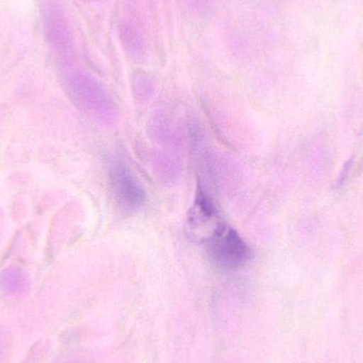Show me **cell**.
<instances>
[{"label": "cell", "mask_w": 363, "mask_h": 363, "mask_svg": "<svg viewBox=\"0 0 363 363\" xmlns=\"http://www.w3.org/2000/svg\"><path fill=\"white\" fill-rule=\"evenodd\" d=\"M204 243L209 260L220 270H238L251 259L249 245L234 228L223 222Z\"/></svg>", "instance_id": "1"}, {"label": "cell", "mask_w": 363, "mask_h": 363, "mask_svg": "<svg viewBox=\"0 0 363 363\" xmlns=\"http://www.w3.org/2000/svg\"><path fill=\"white\" fill-rule=\"evenodd\" d=\"M72 93L79 106L104 125L117 121V108L104 87L86 74H78L72 81Z\"/></svg>", "instance_id": "2"}, {"label": "cell", "mask_w": 363, "mask_h": 363, "mask_svg": "<svg viewBox=\"0 0 363 363\" xmlns=\"http://www.w3.org/2000/svg\"><path fill=\"white\" fill-rule=\"evenodd\" d=\"M108 179L113 198L123 213H134L146 203V191L125 162H111Z\"/></svg>", "instance_id": "3"}, {"label": "cell", "mask_w": 363, "mask_h": 363, "mask_svg": "<svg viewBox=\"0 0 363 363\" xmlns=\"http://www.w3.org/2000/svg\"><path fill=\"white\" fill-rule=\"evenodd\" d=\"M221 223L215 203L208 192L199 185L196 200L187 218L188 234L191 238L204 242Z\"/></svg>", "instance_id": "4"}, {"label": "cell", "mask_w": 363, "mask_h": 363, "mask_svg": "<svg viewBox=\"0 0 363 363\" xmlns=\"http://www.w3.org/2000/svg\"><path fill=\"white\" fill-rule=\"evenodd\" d=\"M121 44L130 57L135 61H142L146 57L147 44L144 35L135 25L131 23H121Z\"/></svg>", "instance_id": "5"}, {"label": "cell", "mask_w": 363, "mask_h": 363, "mask_svg": "<svg viewBox=\"0 0 363 363\" xmlns=\"http://www.w3.org/2000/svg\"><path fill=\"white\" fill-rule=\"evenodd\" d=\"M133 89L138 97H149L155 89V81L146 72H138L133 77Z\"/></svg>", "instance_id": "6"}, {"label": "cell", "mask_w": 363, "mask_h": 363, "mask_svg": "<svg viewBox=\"0 0 363 363\" xmlns=\"http://www.w3.org/2000/svg\"><path fill=\"white\" fill-rule=\"evenodd\" d=\"M187 4V9L200 13L208 6V0H185Z\"/></svg>", "instance_id": "7"}]
</instances>
